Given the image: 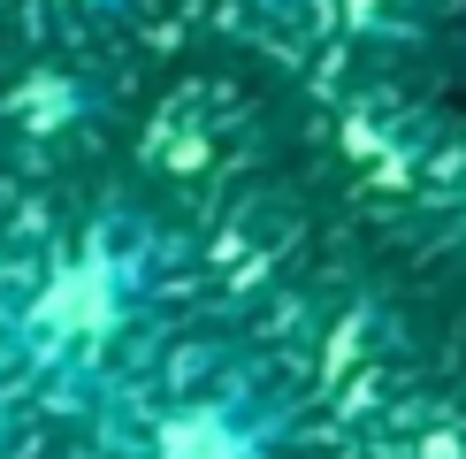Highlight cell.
<instances>
[{
    "label": "cell",
    "mask_w": 466,
    "mask_h": 459,
    "mask_svg": "<svg viewBox=\"0 0 466 459\" xmlns=\"http://www.w3.org/2000/svg\"><path fill=\"white\" fill-rule=\"evenodd\" d=\"M168 321V253L146 222L92 215L15 245L0 276V382L15 406L100 421L138 382Z\"/></svg>",
    "instance_id": "obj_1"
},
{
    "label": "cell",
    "mask_w": 466,
    "mask_h": 459,
    "mask_svg": "<svg viewBox=\"0 0 466 459\" xmlns=\"http://www.w3.org/2000/svg\"><path fill=\"white\" fill-rule=\"evenodd\" d=\"M283 391L238 352H161L100 413V459H276Z\"/></svg>",
    "instance_id": "obj_2"
},
{
    "label": "cell",
    "mask_w": 466,
    "mask_h": 459,
    "mask_svg": "<svg viewBox=\"0 0 466 459\" xmlns=\"http://www.w3.org/2000/svg\"><path fill=\"white\" fill-rule=\"evenodd\" d=\"M8 421H15V398H8V382H0V459H8Z\"/></svg>",
    "instance_id": "obj_3"
}]
</instances>
